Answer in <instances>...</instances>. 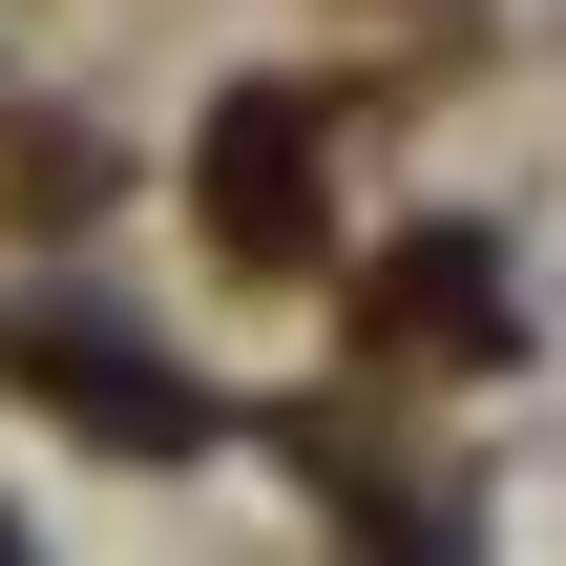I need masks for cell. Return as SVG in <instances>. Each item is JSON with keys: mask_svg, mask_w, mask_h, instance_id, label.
<instances>
[{"mask_svg": "<svg viewBox=\"0 0 566 566\" xmlns=\"http://www.w3.org/2000/svg\"><path fill=\"white\" fill-rule=\"evenodd\" d=\"M0 378L63 399L84 441H126V462H189V441H210V399H189L126 315H84V294H0Z\"/></svg>", "mask_w": 566, "mask_h": 566, "instance_id": "obj_1", "label": "cell"}, {"mask_svg": "<svg viewBox=\"0 0 566 566\" xmlns=\"http://www.w3.org/2000/svg\"><path fill=\"white\" fill-rule=\"evenodd\" d=\"M189 210H210L252 273H315V252H336V210H315V84H231V105L189 126Z\"/></svg>", "mask_w": 566, "mask_h": 566, "instance_id": "obj_2", "label": "cell"}, {"mask_svg": "<svg viewBox=\"0 0 566 566\" xmlns=\"http://www.w3.org/2000/svg\"><path fill=\"white\" fill-rule=\"evenodd\" d=\"M357 336H378V357H504V273H483V231H399L378 294H357Z\"/></svg>", "mask_w": 566, "mask_h": 566, "instance_id": "obj_3", "label": "cell"}]
</instances>
